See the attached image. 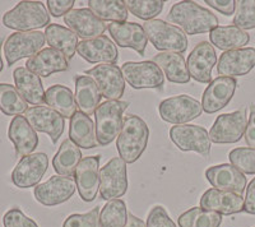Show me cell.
<instances>
[{"label": "cell", "instance_id": "obj_45", "mask_svg": "<svg viewBox=\"0 0 255 227\" xmlns=\"http://www.w3.org/2000/svg\"><path fill=\"white\" fill-rule=\"evenodd\" d=\"M46 4L50 14L54 15L55 18H59L68 14L73 9L76 1L74 0H47Z\"/></svg>", "mask_w": 255, "mask_h": 227}, {"label": "cell", "instance_id": "obj_4", "mask_svg": "<svg viewBox=\"0 0 255 227\" xmlns=\"http://www.w3.org/2000/svg\"><path fill=\"white\" fill-rule=\"evenodd\" d=\"M129 104L125 101H105L95 111L96 139L100 147H108L119 137L122 130L123 114Z\"/></svg>", "mask_w": 255, "mask_h": 227}, {"label": "cell", "instance_id": "obj_15", "mask_svg": "<svg viewBox=\"0 0 255 227\" xmlns=\"http://www.w3.org/2000/svg\"><path fill=\"white\" fill-rule=\"evenodd\" d=\"M24 117L36 131L47 134L52 143H56L64 133L65 119L49 106H33L24 113Z\"/></svg>", "mask_w": 255, "mask_h": 227}, {"label": "cell", "instance_id": "obj_21", "mask_svg": "<svg viewBox=\"0 0 255 227\" xmlns=\"http://www.w3.org/2000/svg\"><path fill=\"white\" fill-rule=\"evenodd\" d=\"M77 53L91 64H116L119 59L118 47L108 36L81 41Z\"/></svg>", "mask_w": 255, "mask_h": 227}, {"label": "cell", "instance_id": "obj_37", "mask_svg": "<svg viewBox=\"0 0 255 227\" xmlns=\"http://www.w3.org/2000/svg\"><path fill=\"white\" fill-rule=\"evenodd\" d=\"M27 110V101L17 88L8 83H0V111L8 116H18Z\"/></svg>", "mask_w": 255, "mask_h": 227}, {"label": "cell", "instance_id": "obj_41", "mask_svg": "<svg viewBox=\"0 0 255 227\" xmlns=\"http://www.w3.org/2000/svg\"><path fill=\"white\" fill-rule=\"evenodd\" d=\"M232 23L243 31L255 28V0H238L236 1L235 17Z\"/></svg>", "mask_w": 255, "mask_h": 227}, {"label": "cell", "instance_id": "obj_26", "mask_svg": "<svg viewBox=\"0 0 255 227\" xmlns=\"http://www.w3.org/2000/svg\"><path fill=\"white\" fill-rule=\"evenodd\" d=\"M26 68L31 70L32 73L37 74L38 77L52 76L55 73H61L69 69V60L61 53L51 47L42 49L35 56L28 59L26 63Z\"/></svg>", "mask_w": 255, "mask_h": 227}, {"label": "cell", "instance_id": "obj_11", "mask_svg": "<svg viewBox=\"0 0 255 227\" xmlns=\"http://www.w3.org/2000/svg\"><path fill=\"white\" fill-rule=\"evenodd\" d=\"M170 138L180 151L197 152L202 157H209L211 154V138L203 126L193 124L175 125L170 129Z\"/></svg>", "mask_w": 255, "mask_h": 227}, {"label": "cell", "instance_id": "obj_42", "mask_svg": "<svg viewBox=\"0 0 255 227\" xmlns=\"http://www.w3.org/2000/svg\"><path fill=\"white\" fill-rule=\"evenodd\" d=\"M100 207H95L87 213H74L70 215L63 227H100Z\"/></svg>", "mask_w": 255, "mask_h": 227}, {"label": "cell", "instance_id": "obj_16", "mask_svg": "<svg viewBox=\"0 0 255 227\" xmlns=\"http://www.w3.org/2000/svg\"><path fill=\"white\" fill-rule=\"evenodd\" d=\"M217 64V54L213 47L207 41H202L189 54L186 60L189 74L198 83H211L212 69Z\"/></svg>", "mask_w": 255, "mask_h": 227}, {"label": "cell", "instance_id": "obj_7", "mask_svg": "<svg viewBox=\"0 0 255 227\" xmlns=\"http://www.w3.org/2000/svg\"><path fill=\"white\" fill-rule=\"evenodd\" d=\"M122 73L125 82L134 90L162 88L165 85V74L152 60L127 61L122 65Z\"/></svg>", "mask_w": 255, "mask_h": 227}, {"label": "cell", "instance_id": "obj_28", "mask_svg": "<svg viewBox=\"0 0 255 227\" xmlns=\"http://www.w3.org/2000/svg\"><path fill=\"white\" fill-rule=\"evenodd\" d=\"M69 139L83 149H92L97 147L95 122L90 115L77 111L70 119Z\"/></svg>", "mask_w": 255, "mask_h": 227}, {"label": "cell", "instance_id": "obj_31", "mask_svg": "<svg viewBox=\"0 0 255 227\" xmlns=\"http://www.w3.org/2000/svg\"><path fill=\"white\" fill-rule=\"evenodd\" d=\"M45 38L50 47L63 54L68 60L74 56L78 47V36L61 24H49L45 29Z\"/></svg>", "mask_w": 255, "mask_h": 227}, {"label": "cell", "instance_id": "obj_18", "mask_svg": "<svg viewBox=\"0 0 255 227\" xmlns=\"http://www.w3.org/2000/svg\"><path fill=\"white\" fill-rule=\"evenodd\" d=\"M64 23L83 40L100 37L108 29L105 20L100 19L90 8L72 9L64 15Z\"/></svg>", "mask_w": 255, "mask_h": 227}, {"label": "cell", "instance_id": "obj_47", "mask_svg": "<svg viewBox=\"0 0 255 227\" xmlns=\"http://www.w3.org/2000/svg\"><path fill=\"white\" fill-rule=\"evenodd\" d=\"M244 138H245L248 147L255 149V105H250V115Z\"/></svg>", "mask_w": 255, "mask_h": 227}, {"label": "cell", "instance_id": "obj_8", "mask_svg": "<svg viewBox=\"0 0 255 227\" xmlns=\"http://www.w3.org/2000/svg\"><path fill=\"white\" fill-rule=\"evenodd\" d=\"M158 113L163 121L175 125H183L199 117L203 113V108L198 100L191 96L179 95L163 100L158 106Z\"/></svg>", "mask_w": 255, "mask_h": 227}, {"label": "cell", "instance_id": "obj_29", "mask_svg": "<svg viewBox=\"0 0 255 227\" xmlns=\"http://www.w3.org/2000/svg\"><path fill=\"white\" fill-rule=\"evenodd\" d=\"M76 85V102L82 113L86 115H92L100 106L102 95L99 87L91 77L77 74L74 77Z\"/></svg>", "mask_w": 255, "mask_h": 227}, {"label": "cell", "instance_id": "obj_38", "mask_svg": "<svg viewBox=\"0 0 255 227\" xmlns=\"http://www.w3.org/2000/svg\"><path fill=\"white\" fill-rule=\"evenodd\" d=\"M127 203L114 199L105 204L100 213V227H125L128 222Z\"/></svg>", "mask_w": 255, "mask_h": 227}, {"label": "cell", "instance_id": "obj_19", "mask_svg": "<svg viewBox=\"0 0 255 227\" xmlns=\"http://www.w3.org/2000/svg\"><path fill=\"white\" fill-rule=\"evenodd\" d=\"M238 88L236 78L218 77L207 86L202 96V108L207 114H215L226 108Z\"/></svg>", "mask_w": 255, "mask_h": 227}, {"label": "cell", "instance_id": "obj_9", "mask_svg": "<svg viewBox=\"0 0 255 227\" xmlns=\"http://www.w3.org/2000/svg\"><path fill=\"white\" fill-rule=\"evenodd\" d=\"M128 192L127 163L114 157L100 170V195L104 201L122 198Z\"/></svg>", "mask_w": 255, "mask_h": 227}, {"label": "cell", "instance_id": "obj_34", "mask_svg": "<svg viewBox=\"0 0 255 227\" xmlns=\"http://www.w3.org/2000/svg\"><path fill=\"white\" fill-rule=\"evenodd\" d=\"M82 161V152L70 139H65L54 156L52 166L61 176H72Z\"/></svg>", "mask_w": 255, "mask_h": 227}, {"label": "cell", "instance_id": "obj_23", "mask_svg": "<svg viewBox=\"0 0 255 227\" xmlns=\"http://www.w3.org/2000/svg\"><path fill=\"white\" fill-rule=\"evenodd\" d=\"M109 32L116 45L135 50L139 55H144L148 44L147 35L143 26L133 22H113L108 26Z\"/></svg>", "mask_w": 255, "mask_h": 227}, {"label": "cell", "instance_id": "obj_22", "mask_svg": "<svg viewBox=\"0 0 255 227\" xmlns=\"http://www.w3.org/2000/svg\"><path fill=\"white\" fill-rule=\"evenodd\" d=\"M206 178L215 189L243 195L247 189V178L230 163H221L206 170Z\"/></svg>", "mask_w": 255, "mask_h": 227}, {"label": "cell", "instance_id": "obj_14", "mask_svg": "<svg viewBox=\"0 0 255 227\" xmlns=\"http://www.w3.org/2000/svg\"><path fill=\"white\" fill-rule=\"evenodd\" d=\"M49 158L45 153H32L20 158L12 172V181L19 189L37 187L46 174Z\"/></svg>", "mask_w": 255, "mask_h": 227}, {"label": "cell", "instance_id": "obj_39", "mask_svg": "<svg viewBox=\"0 0 255 227\" xmlns=\"http://www.w3.org/2000/svg\"><path fill=\"white\" fill-rule=\"evenodd\" d=\"M124 4L129 12L145 22L156 19L165 6V1L162 0H125Z\"/></svg>", "mask_w": 255, "mask_h": 227}, {"label": "cell", "instance_id": "obj_3", "mask_svg": "<svg viewBox=\"0 0 255 227\" xmlns=\"http://www.w3.org/2000/svg\"><path fill=\"white\" fill-rule=\"evenodd\" d=\"M3 24L18 32H31L50 24V14L41 1H19L3 15Z\"/></svg>", "mask_w": 255, "mask_h": 227}, {"label": "cell", "instance_id": "obj_10", "mask_svg": "<svg viewBox=\"0 0 255 227\" xmlns=\"http://www.w3.org/2000/svg\"><path fill=\"white\" fill-rule=\"evenodd\" d=\"M45 42V33L40 31L13 33L6 38L4 44V55L6 63L8 65H14L20 59H31L44 49Z\"/></svg>", "mask_w": 255, "mask_h": 227}, {"label": "cell", "instance_id": "obj_33", "mask_svg": "<svg viewBox=\"0 0 255 227\" xmlns=\"http://www.w3.org/2000/svg\"><path fill=\"white\" fill-rule=\"evenodd\" d=\"M45 104L52 110L58 111L64 119H72L73 115L77 113V108H78L72 90L68 88L67 86L61 85L51 86L46 91Z\"/></svg>", "mask_w": 255, "mask_h": 227}, {"label": "cell", "instance_id": "obj_5", "mask_svg": "<svg viewBox=\"0 0 255 227\" xmlns=\"http://www.w3.org/2000/svg\"><path fill=\"white\" fill-rule=\"evenodd\" d=\"M147 38L154 49L163 53L183 54L188 49L189 41L183 29L162 19L147 20L143 24Z\"/></svg>", "mask_w": 255, "mask_h": 227}, {"label": "cell", "instance_id": "obj_44", "mask_svg": "<svg viewBox=\"0 0 255 227\" xmlns=\"http://www.w3.org/2000/svg\"><path fill=\"white\" fill-rule=\"evenodd\" d=\"M145 227H176L162 206H154L148 215Z\"/></svg>", "mask_w": 255, "mask_h": 227}, {"label": "cell", "instance_id": "obj_12", "mask_svg": "<svg viewBox=\"0 0 255 227\" xmlns=\"http://www.w3.org/2000/svg\"><path fill=\"white\" fill-rule=\"evenodd\" d=\"M95 81L102 97L108 101H119L125 92V79L122 68L116 64H100L86 72Z\"/></svg>", "mask_w": 255, "mask_h": 227}, {"label": "cell", "instance_id": "obj_43", "mask_svg": "<svg viewBox=\"0 0 255 227\" xmlns=\"http://www.w3.org/2000/svg\"><path fill=\"white\" fill-rule=\"evenodd\" d=\"M4 227H38L32 219L24 215L19 208H12L4 215Z\"/></svg>", "mask_w": 255, "mask_h": 227}, {"label": "cell", "instance_id": "obj_50", "mask_svg": "<svg viewBox=\"0 0 255 227\" xmlns=\"http://www.w3.org/2000/svg\"><path fill=\"white\" fill-rule=\"evenodd\" d=\"M1 46H3V40L0 38V51H1ZM3 70V59H1V55H0V73Z\"/></svg>", "mask_w": 255, "mask_h": 227}, {"label": "cell", "instance_id": "obj_25", "mask_svg": "<svg viewBox=\"0 0 255 227\" xmlns=\"http://www.w3.org/2000/svg\"><path fill=\"white\" fill-rule=\"evenodd\" d=\"M200 207L213 211L220 215H236L244 211L243 195L231 192H223L212 188L203 193L200 198Z\"/></svg>", "mask_w": 255, "mask_h": 227}, {"label": "cell", "instance_id": "obj_13", "mask_svg": "<svg viewBox=\"0 0 255 227\" xmlns=\"http://www.w3.org/2000/svg\"><path fill=\"white\" fill-rule=\"evenodd\" d=\"M77 190L74 179L69 176L54 175L47 181L38 184L33 190L35 198L38 203L46 207H55L72 198Z\"/></svg>", "mask_w": 255, "mask_h": 227}, {"label": "cell", "instance_id": "obj_1", "mask_svg": "<svg viewBox=\"0 0 255 227\" xmlns=\"http://www.w3.org/2000/svg\"><path fill=\"white\" fill-rule=\"evenodd\" d=\"M167 19L177 24L185 35H200L211 32L218 27V18L211 10L195 1H179L168 12Z\"/></svg>", "mask_w": 255, "mask_h": 227}, {"label": "cell", "instance_id": "obj_36", "mask_svg": "<svg viewBox=\"0 0 255 227\" xmlns=\"http://www.w3.org/2000/svg\"><path fill=\"white\" fill-rule=\"evenodd\" d=\"M222 215L202 207H193L177 219L180 227H220Z\"/></svg>", "mask_w": 255, "mask_h": 227}, {"label": "cell", "instance_id": "obj_30", "mask_svg": "<svg viewBox=\"0 0 255 227\" xmlns=\"http://www.w3.org/2000/svg\"><path fill=\"white\" fill-rule=\"evenodd\" d=\"M152 61L161 68L166 78L172 83L186 85L190 82L191 77L189 74L185 59L181 54L159 53L153 56Z\"/></svg>", "mask_w": 255, "mask_h": 227}, {"label": "cell", "instance_id": "obj_32", "mask_svg": "<svg viewBox=\"0 0 255 227\" xmlns=\"http://www.w3.org/2000/svg\"><path fill=\"white\" fill-rule=\"evenodd\" d=\"M211 44L223 51L244 49L249 44L250 35L247 31H243L239 27L234 26H218L209 32Z\"/></svg>", "mask_w": 255, "mask_h": 227}, {"label": "cell", "instance_id": "obj_48", "mask_svg": "<svg viewBox=\"0 0 255 227\" xmlns=\"http://www.w3.org/2000/svg\"><path fill=\"white\" fill-rule=\"evenodd\" d=\"M244 211L249 215L255 216V178L250 181L247 188V194L244 199Z\"/></svg>", "mask_w": 255, "mask_h": 227}, {"label": "cell", "instance_id": "obj_6", "mask_svg": "<svg viewBox=\"0 0 255 227\" xmlns=\"http://www.w3.org/2000/svg\"><path fill=\"white\" fill-rule=\"evenodd\" d=\"M248 125L247 108L236 110L234 113L222 114L215 120L209 138L216 144H232L244 137Z\"/></svg>", "mask_w": 255, "mask_h": 227}, {"label": "cell", "instance_id": "obj_20", "mask_svg": "<svg viewBox=\"0 0 255 227\" xmlns=\"http://www.w3.org/2000/svg\"><path fill=\"white\" fill-rule=\"evenodd\" d=\"M255 67V49L244 47V49L225 51L220 56L217 63V72L221 77L247 76Z\"/></svg>", "mask_w": 255, "mask_h": 227}, {"label": "cell", "instance_id": "obj_46", "mask_svg": "<svg viewBox=\"0 0 255 227\" xmlns=\"http://www.w3.org/2000/svg\"><path fill=\"white\" fill-rule=\"evenodd\" d=\"M204 3L211 6V8L216 9L221 14L227 15V17L235 14V0H204Z\"/></svg>", "mask_w": 255, "mask_h": 227}, {"label": "cell", "instance_id": "obj_27", "mask_svg": "<svg viewBox=\"0 0 255 227\" xmlns=\"http://www.w3.org/2000/svg\"><path fill=\"white\" fill-rule=\"evenodd\" d=\"M15 88L28 104L35 106H41L45 102L44 85L37 74L32 73L26 67L15 68L13 72Z\"/></svg>", "mask_w": 255, "mask_h": 227}, {"label": "cell", "instance_id": "obj_24", "mask_svg": "<svg viewBox=\"0 0 255 227\" xmlns=\"http://www.w3.org/2000/svg\"><path fill=\"white\" fill-rule=\"evenodd\" d=\"M8 138L14 146L15 153L19 157L32 154L38 146L37 133L22 115L14 116L9 124Z\"/></svg>", "mask_w": 255, "mask_h": 227}, {"label": "cell", "instance_id": "obj_49", "mask_svg": "<svg viewBox=\"0 0 255 227\" xmlns=\"http://www.w3.org/2000/svg\"><path fill=\"white\" fill-rule=\"evenodd\" d=\"M125 227H145V222L143 220L138 219L136 216L129 213L128 215V222Z\"/></svg>", "mask_w": 255, "mask_h": 227}, {"label": "cell", "instance_id": "obj_2", "mask_svg": "<svg viewBox=\"0 0 255 227\" xmlns=\"http://www.w3.org/2000/svg\"><path fill=\"white\" fill-rule=\"evenodd\" d=\"M149 138L147 122L138 115H127L116 140V148L125 163H134L145 151Z\"/></svg>", "mask_w": 255, "mask_h": 227}, {"label": "cell", "instance_id": "obj_35", "mask_svg": "<svg viewBox=\"0 0 255 227\" xmlns=\"http://www.w3.org/2000/svg\"><path fill=\"white\" fill-rule=\"evenodd\" d=\"M88 6L100 19L113 22H127L128 8L123 0H90Z\"/></svg>", "mask_w": 255, "mask_h": 227}, {"label": "cell", "instance_id": "obj_17", "mask_svg": "<svg viewBox=\"0 0 255 227\" xmlns=\"http://www.w3.org/2000/svg\"><path fill=\"white\" fill-rule=\"evenodd\" d=\"M74 181L82 201H95L100 192V156L82 158L74 172Z\"/></svg>", "mask_w": 255, "mask_h": 227}, {"label": "cell", "instance_id": "obj_40", "mask_svg": "<svg viewBox=\"0 0 255 227\" xmlns=\"http://www.w3.org/2000/svg\"><path fill=\"white\" fill-rule=\"evenodd\" d=\"M229 160L234 167L244 175H255V149L249 147H240L232 149L229 153Z\"/></svg>", "mask_w": 255, "mask_h": 227}]
</instances>
